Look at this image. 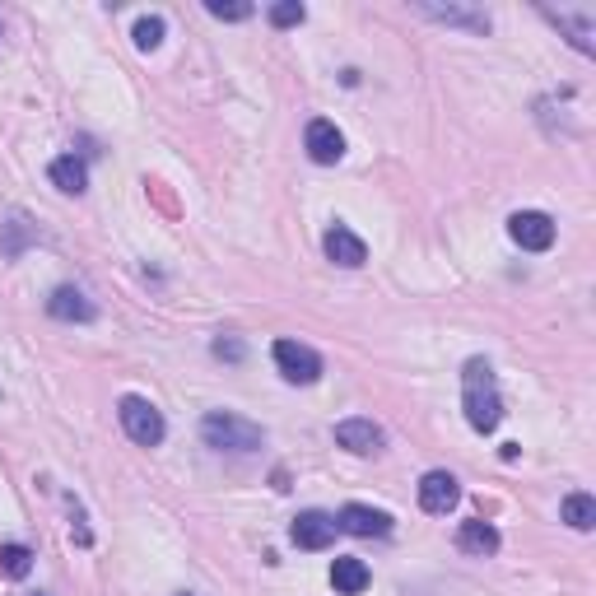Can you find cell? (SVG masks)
Masks as SVG:
<instances>
[{
    "label": "cell",
    "instance_id": "12",
    "mask_svg": "<svg viewBox=\"0 0 596 596\" xmlns=\"http://www.w3.org/2000/svg\"><path fill=\"white\" fill-rule=\"evenodd\" d=\"M457 550L461 555H475V559H485V555H494L499 550V531L489 527V522H461L457 527Z\"/></svg>",
    "mask_w": 596,
    "mask_h": 596
},
{
    "label": "cell",
    "instance_id": "19",
    "mask_svg": "<svg viewBox=\"0 0 596 596\" xmlns=\"http://www.w3.org/2000/svg\"><path fill=\"white\" fill-rule=\"evenodd\" d=\"M303 5L298 0H280V5H271V24L275 28H294V24H303Z\"/></svg>",
    "mask_w": 596,
    "mask_h": 596
},
{
    "label": "cell",
    "instance_id": "14",
    "mask_svg": "<svg viewBox=\"0 0 596 596\" xmlns=\"http://www.w3.org/2000/svg\"><path fill=\"white\" fill-rule=\"evenodd\" d=\"M47 312L61 317V322H89V317H94V303H89L80 289H56V294L47 298Z\"/></svg>",
    "mask_w": 596,
    "mask_h": 596
},
{
    "label": "cell",
    "instance_id": "3",
    "mask_svg": "<svg viewBox=\"0 0 596 596\" xmlns=\"http://www.w3.org/2000/svg\"><path fill=\"white\" fill-rule=\"evenodd\" d=\"M117 415H122V429L131 434V443H140V447H159L163 443V415L149 406L145 396H122Z\"/></svg>",
    "mask_w": 596,
    "mask_h": 596
},
{
    "label": "cell",
    "instance_id": "5",
    "mask_svg": "<svg viewBox=\"0 0 596 596\" xmlns=\"http://www.w3.org/2000/svg\"><path fill=\"white\" fill-rule=\"evenodd\" d=\"M508 233H513L517 247H527V252H545V247L555 243V219L541 215V210H517L508 219Z\"/></svg>",
    "mask_w": 596,
    "mask_h": 596
},
{
    "label": "cell",
    "instance_id": "18",
    "mask_svg": "<svg viewBox=\"0 0 596 596\" xmlns=\"http://www.w3.org/2000/svg\"><path fill=\"white\" fill-rule=\"evenodd\" d=\"M159 42H163V19H159V14H145V19H136V47L154 52Z\"/></svg>",
    "mask_w": 596,
    "mask_h": 596
},
{
    "label": "cell",
    "instance_id": "9",
    "mask_svg": "<svg viewBox=\"0 0 596 596\" xmlns=\"http://www.w3.org/2000/svg\"><path fill=\"white\" fill-rule=\"evenodd\" d=\"M340 531H350V536H387L392 531V517L378 513V508H368V503H345L336 517Z\"/></svg>",
    "mask_w": 596,
    "mask_h": 596
},
{
    "label": "cell",
    "instance_id": "4",
    "mask_svg": "<svg viewBox=\"0 0 596 596\" xmlns=\"http://www.w3.org/2000/svg\"><path fill=\"white\" fill-rule=\"evenodd\" d=\"M275 364H280V373H285L289 382H303V387L322 378V359H317V350L298 345V340H275Z\"/></svg>",
    "mask_w": 596,
    "mask_h": 596
},
{
    "label": "cell",
    "instance_id": "20",
    "mask_svg": "<svg viewBox=\"0 0 596 596\" xmlns=\"http://www.w3.org/2000/svg\"><path fill=\"white\" fill-rule=\"evenodd\" d=\"M205 10L215 14V19H247V14H252V5H224V0H210Z\"/></svg>",
    "mask_w": 596,
    "mask_h": 596
},
{
    "label": "cell",
    "instance_id": "7",
    "mask_svg": "<svg viewBox=\"0 0 596 596\" xmlns=\"http://www.w3.org/2000/svg\"><path fill=\"white\" fill-rule=\"evenodd\" d=\"M457 499H461V485H457V475L452 471H429L420 480V508L424 513H452L457 508Z\"/></svg>",
    "mask_w": 596,
    "mask_h": 596
},
{
    "label": "cell",
    "instance_id": "16",
    "mask_svg": "<svg viewBox=\"0 0 596 596\" xmlns=\"http://www.w3.org/2000/svg\"><path fill=\"white\" fill-rule=\"evenodd\" d=\"M564 522H569L573 531H592V522H596L592 494H569V499H564Z\"/></svg>",
    "mask_w": 596,
    "mask_h": 596
},
{
    "label": "cell",
    "instance_id": "2",
    "mask_svg": "<svg viewBox=\"0 0 596 596\" xmlns=\"http://www.w3.org/2000/svg\"><path fill=\"white\" fill-rule=\"evenodd\" d=\"M201 438L210 447H219V452H252V447H261V429L238 420L233 410H210L201 420Z\"/></svg>",
    "mask_w": 596,
    "mask_h": 596
},
{
    "label": "cell",
    "instance_id": "1",
    "mask_svg": "<svg viewBox=\"0 0 596 596\" xmlns=\"http://www.w3.org/2000/svg\"><path fill=\"white\" fill-rule=\"evenodd\" d=\"M461 406H466V424L475 434H494L503 420V401L499 387H494V373H489L485 359H471L466 373H461Z\"/></svg>",
    "mask_w": 596,
    "mask_h": 596
},
{
    "label": "cell",
    "instance_id": "15",
    "mask_svg": "<svg viewBox=\"0 0 596 596\" xmlns=\"http://www.w3.org/2000/svg\"><path fill=\"white\" fill-rule=\"evenodd\" d=\"M47 173H52V182L66 191V196H80V191L89 187V173H84V163L75 159V154H66V159H52V168H47Z\"/></svg>",
    "mask_w": 596,
    "mask_h": 596
},
{
    "label": "cell",
    "instance_id": "11",
    "mask_svg": "<svg viewBox=\"0 0 596 596\" xmlns=\"http://www.w3.org/2000/svg\"><path fill=\"white\" fill-rule=\"evenodd\" d=\"M326 257L336 261V266H345V271H354V266H364L368 261V247L359 233H350L345 224H336V229L326 233Z\"/></svg>",
    "mask_w": 596,
    "mask_h": 596
},
{
    "label": "cell",
    "instance_id": "17",
    "mask_svg": "<svg viewBox=\"0 0 596 596\" xmlns=\"http://www.w3.org/2000/svg\"><path fill=\"white\" fill-rule=\"evenodd\" d=\"M28 569H33V550L28 545H0V573L28 578Z\"/></svg>",
    "mask_w": 596,
    "mask_h": 596
},
{
    "label": "cell",
    "instance_id": "8",
    "mask_svg": "<svg viewBox=\"0 0 596 596\" xmlns=\"http://www.w3.org/2000/svg\"><path fill=\"white\" fill-rule=\"evenodd\" d=\"M303 145H308V159L312 163H340V154H345V136H340V126L326 122V117L308 122V136H303Z\"/></svg>",
    "mask_w": 596,
    "mask_h": 596
},
{
    "label": "cell",
    "instance_id": "10",
    "mask_svg": "<svg viewBox=\"0 0 596 596\" xmlns=\"http://www.w3.org/2000/svg\"><path fill=\"white\" fill-rule=\"evenodd\" d=\"M336 443L354 457H368V452H378L382 447V429L373 420H340L336 424Z\"/></svg>",
    "mask_w": 596,
    "mask_h": 596
},
{
    "label": "cell",
    "instance_id": "13",
    "mask_svg": "<svg viewBox=\"0 0 596 596\" xmlns=\"http://www.w3.org/2000/svg\"><path fill=\"white\" fill-rule=\"evenodd\" d=\"M331 587H336L340 596H359L368 587V564L354 555H340L336 564H331Z\"/></svg>",
    "mask_w": 596,
    "mask_h": 596
},
{
    "label": "cell",
    "instance_id": "21",
    "mask_svg": "<svg viewBox=\"0 0 596 596\" xmlns=\"http://www.w3.org/2000/svg\"><path fill=\"white\" fill-rule=\"evenodd\" d=\"M215 354H229V359H243V345H238V340H219V345H215Z\"/></svg>",
    "mask_w": 596,
    "mask_h": 596
},
{
    "label": "cell",
    "instance_id": "6",
    "mask_svg": "<svg viewBox=\"0 0 596 596\" xmlns=\"http://www.w3.org/2000/svg\"><path fill=\"white\" fill-rule=\"evenodd\" d=\"M336 517H326V513H298L294 517V527H289V541L298 545V550H326V545L336 541Z\"/></svg>",
    "mask_w": 596,
    "mask_h": 596
}]
</instances>
